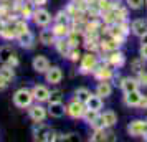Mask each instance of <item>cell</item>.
Masks as SVG:
<instances>
[{"mask_svg": "<svg viewBox=\"0 0 147 142\" xmlns=\"http://www.w3.org/2000/svg\"><path fill=\"white\" fill-rule=\"evenodd\" d=\"M20 13L22 17L27 20V18H32V15H33V10H32V5L30 3H22L20 7Z\"/></svg>", "mask_w": 147, "mask_h": 142, "instance_id": "28", "label": "cell"}, {"mask_svg": "<svg viewBox=\"0 0 147 142\" xmlns=\"http://www.w3.org/2000/svg\"><path fill=\"white\" fill-rule=\"evenodd\" d=\"M33 93L30 91V89L27 88H20L17 89L13 93V104L17 106V108L20 109H27L32 106V102H33Z\"/></svg>", "mask_w": 147, "mask_h": 142, "instance_id": "1", "label": "cell"}, {"mask_svg": "<svg viewBox=\"0 0 147 142\" xmlns=\"http://www.w3.org/2000/svg\"><path fill=\"white\" fill-rule=\"evenodd\" d=\"M45 79L50 84H58V83L63 79V71H61L60 66H50L47 73H45Z\"/></svg>", "mask_w": 147, "mask_h": 142, "instance_id": "9", "label": "cell"}, {"mask_svg": "<svg viewBox=\"0 0 147 142\" xmlns=\"http://www.w3.org/2000/svg\"><path fill=\"white\" fill-rule=\"evenodd\" d=\"M127 132H129V135H132V137H140V135L144 137V134L147 132V121L136 119V121L129 122Z\"/></svg>", "mask_w": 147, "mask_h": 142, "instance_id": "3", "label": "cell"}, {"mask_svg": "<svg viewBox=\"0 0 147 142\" xmlns=\"http://www.w3.org/2000/svg\"><path fill=\"white\" fill-rule=\"evenodd\" d=\"M0 76L5 78L7 81H12L15 78V68L12 65H2V68H0Z\"/></svg>", "mask_w": 147, "mask_h": 142, "instance_id": "23", "label": "cell"}, {"mask_svg": "<svg viewBox=\"0 0 147 142\" xmlns=\"http://www.w3.org/2000/svg\"><path fill=\"white\" fill-rule=\"evenodd\" d=\"M53 32H55V35H56V38H66L68 35L71 33L66 23H56L53 27Z\"/></svg>", "mask_w": 147, "mask_h": 142, "instance_id": "22", "label": "cell"}, {"mask_svg": "<svg viewBox=\"0 0 147 142\" xmlns=\"http://www.w3.org/2000/svg\"><path fill=\"white\" fill-rule=\"evenodd\" d=\"M66 112L71 116L73 119H80V117H83L84 112H86V104L78 101V99H74V101H71L66 106Z\"/></svg>", "mask_w": 147, "mask_h": 142, "instance_id": "4", "label": "cell"}, {"mask_svg": "<svg viewBox=\"0 0 147 142\" xmlns=\"http://www.w3.org/2000/svg\"><path fill=\"white\" fill-rule=\"evenodd\" d=\"M50 131H51L50 126L43 124V122H35V126H33V139L35 141L47 142V137H48V134H50Z\"/></svg>", "mask_w": 147, "mask_h": 142, "instance_id": "7", "label": "cell"}, {"mask_svg": "<svg viewBox=\"0 0 147 142\" xmlns=\"http://www.w3.org/2000/svg\"><path fill=\"white\" fill-rule=\"evenodd\" d=\"M121 88L124 93L136 91V89H139V81H137V78H124L121 83Z\"/></svg>", "mask_w": 147, "mask_h": 142, "instance_id": "21", "label": "cell"}, {"mask_svg": "<svg viewBox=\"0 0 147 142\" xmlns=\"http://www.w3.org/2000/svg\"><path fill=\"white\" fill-rule=\"evenodd\" d=\"M13 56H17V53L10 45H2L0 46V63L2 65H8Z\"/></svg>", "mask_w": 147, "mask_h": 142, "instance_id": "15", "label": "cell"}, {"mask_svg": "<svg viewBox=\"0 0 147 142\" xmlns=\"http://www.w3.org/2000/svg\"><path fill=\"white\" fill-rule=\"evenodd\" d=\"M144 2H146V0H126L127 7L132 8V10H139V8L144 5Z\"/></svg>", "mask_w": 147, "mask_h": 142, "instance_id": "31", "label": "cell"}, {"mask_svg": "<svg viewBox=\"0 0 147 142\" xmlns=\"http://www.w3.org/2000/svg\"><path fill=\"white\" fill-rule=\"evenodd\" d=\"M98 68V58L94 55L88 53L81 58V66H80V71L81 73H91Z\"/></svg>", "mask_w": 147, "mask_h": 142, "instance_id": "6", "label": "cell"}, {"mask_svg": "<svg viewBox=\"0 0 147 142\" xmlns=\"http://www.w3.org/2000/svg\"><path fill=\"white\" fill-rule=\"evenodd\" d=\"M111 63H113L114 66H122L124 65V55L121 53V51L113 53L111 55Z\"/></svg>", "mask_w": 147, "mask_h": 142, "instance_id": "27", "label": "cell"}, {"mask_svg": "<svg viewBox=\"0 0 147 142\" xmlns=\"http://www.w3.org/2000/svg\"><path fill=\"white\" fill-rule=\"evenodd\" d=\"M0 36L2 38H5V40H13V38H17V30H15V25H8L3 28V32L0 33Z\"/></svg>", "mask_w": 147, "mask_h": 142, "instance_id": "24", "label": "cell"}, {"mask_svg": "<svg viewBox=\"0 0 147 142\" xmlns=\"http://www.w3.org/2000/svg\"><path fill=\"white\" fill-rule=\"evenodd\" d=\"M86 104V109H91V111H98L99 112L101 109H102V98L99 94H93L88 98V101L84 102Z\"/></svg>", "mask_w": 147, "mask_h": 142, "instance_id": "17", "label": "cell"}, {"mask_svg": "<svg viewBox=\"0 0 147 142\" xmlns=\"http://www.w3.org/2000/svg\"><path fill=\"white\" fill-rule=\"evenodd\" d=\"M146 2H147V0H146Z\"/></svg>", "mask_w": 147, "mask_h": 142, "instance_id": "44", "label": "cell"}, {"mask_svg": "<svg viewBox=\"0 0 147 142\" xmlns=\"http://www.w3.org/2000/svg\"><path fill=\"white\" fill-rule=\"evenodd\" d=\"M32 93H33L35 101L45 102V101H48V99H50V93H51V91H50L47 86H43V84H36V86H33Z\"/></svg>", "mask_w": 147, "mask_h": 142, "instance_id": "12", "label": "cell"}, {"mask_svg": "<svg viewBox=\"0 0 147 142\" xmlns=\"http://www.w3.org/2000/svg\"><path fill=\"white\" fill-rule=\"evenodd\" d=\"M28 116L33 122H43L48 116V108H43L41 104H35L28 108Z\"/></svg>", "mask_w": 147, "mask_h": 142, "instance_id": "5", "label": "cell"}, {"mask_svg": "<svg viewBox=\"0 0 147 142\" xmlns=\"http://www.w3.org/2000/svg\"><path fill=\"white\" fill-rule=\"evenodd\" d=\"M7 15H8V7L5 3H0V18H3Z\"/></svg>", "mask_w": 147, "mask_h": 142, "instance_id": "38", "label": "cell"}, {"mask_svg": "<svg viewBox=\"0 0 147 142\" xmlns=\"http://www.w3.org/2000/svg\"><path fill=\"white\" fill-rule=\"evenodd\" d=\"M17 41L20 43V46L23 48H32L35 43V35L30 32V30H27V32H23V33L17 35Z\"/></svg>", "mask_w": 147, "mask_h": 142, "instance_id": "16", "label": "cell"}, {"mask_svg": "<svg viewBox=\"0 0 147 142\" xmlns=\"http://www.w3.org/2000/svg\"><path fill=\"white\" fill-rule=\"evenodd\" d=\"M32 66L36 73H47L48 69H50V60H48L47 56H43V55H36L32 61Z\"/></svg>", "mask_w": 147, "mask_h": 142, "instance_id": "8", "label": "cell"}, {"mask_svg": "<svg viewBox=\"0 0 147 142\" xmlns=\"http://www.w3.org/2000/svg\"><path fill=\"white\" fill-rule=\"evenodd\" d=\"M66 58H68V60H71V61H78V60H80V58H81V55H80V51H78V48H76V46L71 48Z\"/></svg>", "mask_w": 147, "mask_h": 142, "instance_id": "34", "label": "cell"}, {"mask_svg": "<svg viewBox=\"0 0 147 142\" xmlns=\"http://www.w3.org/2000/svg\"><path fill=\"white\" fill-rule=\"evenodd\" d=\"M140 99H142V93H140L139 89L131 91V93H124V102H126V106H129V108L139 106Z\"/></svg>", "mask_w": 147, "mask_h": 142, "instance_id": "13", "label": "cell"}, {"mask_svg": "<svg viewBox=\"0 0 147 142\" xmlns=\"http://www.w3.org/2000/svg\"><path fill=\"white\" fill-rule=\"evenodd\" d=\"M137 81L142 86H147V71L146 69H140L139 73H137Z\"/></svg>", "mask_w": 147, "mask_h": 142, "instance_id": "35", "label": "cell"}, {"mask_svg": "<svg viewBox=\"0 0 147 142\" xmlns=\"http://www.w3.org/2000/svg\"><path fill=\"white\" fill-rule=\"evenodd\" d=\"M98 117H99V112H98V111H91V109H86V112L83 116V119H84L88 124H93Z\"/></svg>", "mask_w": 147, "mask_h": 142, "instance_id": "26", "label": "cell"}, {"mask_svg": "<svg viewBox=\"0 0 147 142\" xmlns=\"http://www.w3.org/2000/svg\"><path fill=\"white\" fill-rule=\"evenodd\" d=\"M144 139H146V141H147V132H146V134H144Z\"/></svg>", "mask_w": 147, "mask_h": 142, "instance_id": "43", "label": "cell"}, {"mask_svg": "<svg viewBox=\"0 0 147 142\" xmlns=\"http://www.w3.org/2000/svg\"><path fill=\"white\" fill-rule=\"evenodd\" d=\"M13 25H15V30H17V35H20V33H23V32L30 30V28H28V23L25 22V18H23V20L15 22Z\"/></svg>", "mask_w": 147, "mask_h": 142, "instance_id": "29", "label": "cell"}, {"mask_svg": "<svg viewBox=\"0 0 147 142\" xmlns=\"http://www.w3.org/2000/svg\"><path fill=\"white\" fill-rule=\"evenodd\" d=\"M61 98H63V96H61V91H58V89H56V91H51L48 102H58V101H61Z\"/></svg>", "mask_w": 147, "mask_h": 142, "instance_id": "36", "label": "cell"}, {"mask_svg": "<svg viewBox=\"0 0 147 142\" xmlns=\"http://www.w3.org/2000/svg\"><path fill=\"white\" fill-rule=\"evenodd\" d=\"M96 94H99L101 98H109L113 94V86L107 79H101L96 86Z\"/></svg>", "mask_w": 147, "mask_h": 142, "instance_id": "18", "label": "cell"}, {"mask_svg": "<svg viewBox=\"0 0 147 142\" xmlns=\"http://www.w3.org/2000/svg\"><path fill=\"white\" fill-rule=\"evenodd\" d=\"M65 114H66V106L61 101L50 102V104H48V116H51L55 119H60V117H63Z\"/></svg>", "mask_w": 147, "mask_h": 142, "instance_id": "11", "label": "cell"}, {"mask_svg": "<svg viewBox=\"0 0 147 142\" xmlns=\"http://www.w3.org/2000/svg\"><path fill=\"white\" fill-rule=\"evenodd\" d=\"M7 27V22L3 20V18H0V33H2V32H3V28Z\"/></svg>", "mask_w": 147, "mask_h": 142, "instance_id": "42", "label": "cell"}, {"mask_svg": "<svg viewBox=\"0 0 147 142\" xmlns=\"http://www.w3.org/2000/svg\"><path fill=\"white\" fill-rule=\"evenodd\" d=\"M139 56H142L144 60L147 61V43H142L139 48Z\"/></svg>", "mask_w": 147, "mask_h": 142, "instance_id": "37", "label": "cell"}, {"mask_svg": "<svg viewBox=\"0 0 147 142\" xmlns=\"http://www.w3.org/2000/svg\"><path fill=\"white\" fill-rule=\"evenodd\" d=\"M55 46H56V50H58V53H60L61 56H65V58L68 56L69 50L73 48L71 45H69L68 38H56V43H55Z\"/></svg>", "mask_w": 147, "mask_h": 142, "instance_id": "20", "label": "cell"}, {"mask_svg": "<svg viewBox=\"0 0 147 142\" xmlns=\"http://www.w3.org/2000/svg\"><path fill=\"white\" fill-rule=\"evenodd\" d=\"M32 20H33V23L36 25V27H41L45 28L48 27L50 23H51V20H53V17H51V13L48 12L47 8H35L33 10V15H32Z\"/></svg>", "mask_w": 147, "mask_h": 142, "instance_id": "2", "label": "cell"}, {"mask_svg": "<svg viewBox=\"0 0 147 142\" xmlns=\"http://www.w3.org/2000/svg\"><path fill=\"white\" fill-rule=\"evenodd\" d=\"M101 121H102V126L106 129L114 127V126L117 124V116H116L114 111H104V112L101 114Z\"/></svg>", "mask_w": 147, "mask_h": 142, "instance_id": "19", "label": "cell"}, {"mask_svg": "<svg viewBox=\"0 0 147 142\" xmlns=\"http://www.w3.org/2000/svg\"><path fill=\"white\" fill-rule=\"evenodd\" d=\"M140 108H147V96H142V99H140Z\"/></svg>", "mask_w": 147, "mask_h": 142, "instance_id": "41", "label": "cell"}, {"mask_svg": "<svg viewBox=\"0 0 147 142\" xmlns=\"http://www.w3.org/2000/svg\"><path fill=\"white\" fill-rule=\"evenodd\" d=\"M89 3V0H71V5H73L76 10H84Z\"/></svg>", "mask_w": 147, "mask_h": 142, "instance_id": "32", "label": "cell"}, {"mask_svg": "<svg viewBox=\"0 0 147 142\" xmlns=\"http://www.w3.org/2000/svg\"><path fill=\"white\" fill-rule=\"evenodd\" d=\"M8 83H10V81H7L5 78H2V76H0V91H3V89H7Z\"/></svg>", "mask_w": 147, "mask_h": 142, "instance_id": "39", "label": "cell"}, {"mask_svg": "<svg viewBox=\"0 0 147 142\" xmlns=\"http://www.w3.org/2000/svg\"><path fill=\"white\" fill-rule=\"evenodd\" d=\"M131 30H132V33L136 35V36L142 38V36L147 33V22L144 20V18H137V20H134L132 23H131Z\"/></svg>", "mask_w": 147, "mask_h": 142, "instance_id": "14", "label": "cell"}, {"mask_svg": "<svg viewBox=\"0 0 147 142\" xmlns=\"http://www.w3.org/2000/svg\"><path fill=\"white\" fill-rule=\"evenodd\" d=\"M104 129L106 127L96 129L94 135H91V141H106V131H104Z\"/></svg>", "mask_w": 147, "mask_h": 142, "instance_id": "30", "label": "cell"}, {"mask_svg": "<svg viewBox=\"0 0 147 142\" xmlns=\"http://www.w3.org/2000/svg\"><path fill=\"white\" fill-rule=\"evenodd\" d=\"M33 5H36V7H41V5H45L47 3V0H30Z\"/></svg>", "mask_w": 147, "mask_h": 142, "instance_id": "40", "label": "cell"}, {"mask_svg": "<svg viewBox=\"0 0 147 142\" xmlns=\"http://www.w3.org/2000/svg\"><path fill=\"white\" fill-rule=\"evenodd\" d=\"M144 58H142V56H139V58H137V60H134L132 61V68H134V71H136V73H139L140 69H144Z\"/></svg>", "mask_w": 147, "mask_h": 142, "instance_id": "33", "label": "cell"}, {"mask_svg": "<svg viewBox=\"0 0 147 142\" xmlns=\"http://www.w3.org/2000/svg\"><path fill=\"white\" fill-rule=\"evenodd\" d=\"M89 96H91V91L88 88H78L74 91V99H78L81 102H86Z\"/></svg>", "mask_w": 147, "mask_h": 142, "instance_id": "25", "label": "cell"}, {"mask_svg": "<svg viewBox=\"0 0 147 142\" xmlns=\"http://www.w3.org/2000/svg\"><path fill=\"white\" fill-rule=\"evenodd\" d=\"M38 38H40V43L45 45V46H51V45L56 43V35H55L53 28L50 30L48 27H45L43 30H41L40 35H38Z\"/></svg>", "mask_w": 147, "mask_h": 142, "instance_id": "10", "label": "cell"}]
</instances>
